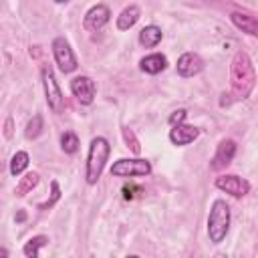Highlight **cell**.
Masks as SVG:
<instances>
[{"label": "cell", "mask_w": 258, "mask_h": 258, "mask_svg": "<svg viewBox=\"0 0 258 258\" xmlns=\"http://www.w3.org/2000/svg\"><path fill=\"white\" fill-rule=\"evenodd\" d=\"M230 85H232V95L234 99H248L254 85H256V71L252 64V58L248 56V52L238 50L232 58L230 64Z\"/></svg>", "instance_id": "6da1fadb"}, {"label": "cell", "mask_w": 258, "mask_h": 258, "mask_svg": "<svg viewBox=\"0 0 258 258\" xmlns=\"http://www.w3.org/2000/svg\"><path fill=\"white\" fill-rule=\"evenodd\" d=\"M109 153H111V145L105 137L97 135V137L91 139L89 153H87V167H85V177H87L89 185L99 181V177L105 169V163L109 159Z\"/></svg>", "instance_id": "7a4b0ae2"}, {"label": "cell", "mask_w": 258, "mask_h": 258, "mask_svg": "<svg viewBox=\"0 0 258 258\" xmlns=\"http://www.w3.org/2000/svg\"><path fill=\"white\" fill-rule=\"evenodd\" d=\"M230 206L226 204V200H214L210 214H208V238L212 244H220L224 242L228 230H230Z\"/></svg>", "instance_id": "3957f363"}, {"label": "cell", "mask_w": 258, "mask_h": 258, "mask_svg": "<svg viewBox=\"0 0 258 258\" xmlns=\"http://www.w3.org/2000/svg\"><path fill=\"white\" fill-rule=\"evenodd\" d=\"M109 171L115 177H145L151 173V163L141 157H121L111 165Z\"/></svg>", "instance_id": "277c9868"}, {"label": "cell", "mask_w": 258, "mask_h": 258, "mask_svg": "<svg viewBox=\"0 0 258 258\" xmlns=\"http://www.w3.org/2000/svg\"><path fill=\"white\" fill-rule=\"evenodd\" d=\"M42 87H44V97H46V105L52 113H62L64 109V97H62V91H60V85L52 73L50 67H44L42 69Z\"/></svg>", "instance_id": "5b68a950"}, {"label": "cell", "mask_w": 258, "mask_h": 258, "mask_svg": "<svg viewBox=\"0 0 258 258\" xmlns=\"http://www.w3.org/2000/svg\"><path fill=\"white\" fill-rule=\"evenodd\" d=\"M50 46H52V56H54V62L58 64V69H60L64 75L73 73V71L77 69V56H75V52H73L69 40H67L64 36H56Z\"/></svg>", "instance_id": "8992f818"}, {"label": "cell", "mask_w": 258, "mask_h": 258, "mask_svg": "<svg viewBox=\"0 0 258 258\" xmlns=\"http://www.w3.org/2000/svg\"><path fill=\"white\" fill-rule=\"evenodd\" d=\"M216 187L230 194L232 198H244L248 191H250V183L248 179L236 175V173H224V175H218L216 177Z\"/></svg>", "instance_id": "52a82bcc"}, {"label": "cell", "mask_w": 258, "mask_h": 258, "mask_svg": "<svg viewBox=\"0 0 258 258\" xmlns=\"http://www.w3.org/2000/svg\"><path fill=\"white\" fill-rule=\"evenodd\" d=\"M71 93L77 97V101L81 105H91L95 101V95H97V85L91 77L79 75L71 81Z\"/></svg>", "instance_id": "ba28073f"}, {"label": "cell", "mask_w": 258, "mask_h": 258, "mask_svg": "<svg viewBox=\"0 0 258 258\" xmlns=\"http://www.w3.org/2000/svg\"><path fill=\"white\" fill-rule=\"evenodd\" d=\"M109 18H111V10L105 4H95L87 10V14L83 18V28L87 32H97L109 22Z\"/></svg>", "instance_id": "9c48e42d"}, {"label": "cell", "mask_w": 258, "mask_h": 258, "mask_svg": "<svg viewBox=\"0 0 258 258\" xmlns=\"http://www.w3.org/2000/svg\"><path fill=\"white\" fill-rule=\"evenodd\" d=\"M234 155H236V141L234 139H222L216 147V153H214L212 161H210V169H214V171L224 169L226 165L232 163Z\"/></svg>", "instance_id": "30bf717a"}, {"label": "cell", "mask_w": 258, "mask_h": 258, "mask_svg": "<svg viewBox=\"0 0 258 258\" xmlns=\"http://www.w3.org/2000/svg\"><path fill=\"white\" fill-rule=\"evenodd\" d=\"M204 69V60L198 52H183L179 58H177V64H175V71L179 77L187 79V77H196L198 73H202Z\"/></svg>", "instance_id": "8fae6325"}, {"label": "cell", "mask_w": 258, "mask_h": 258, "mask_svg": "<svg viewBox=\"0 0 258 258\" xmlns=\"http://www.w3.org/2000/svg\"><path fill=\"white\" fill-rule=\"evenodd\" d=\"M200 137V129L194 127V125H185V123H177V125H171L169 129V141L177 147L181 145H187L191 141H196Z\"/></svg>", "instance_id": "7c38bea8"}, {"label": "cell", "mask_w": 258, "mask_h": 258, "mask_svg": "<svg viewBox=\"0 0 258 258\" xmlns=\"http://www.w3.org/2000/svg\"><path fill=\"white\" fill-rule=\"evenodd\" d=\"M230 20H232L234 26L240 28L242 32H246V34H250V36H256V34H258V20H256V16H252L250 12L234 10V12H230Z\"/></svg>", "instance_id": "4fadbf2b"}, {"label": "cell", "mask_w": 258, "mask_h": 258, "mask_svg": "<svg viewBox=\"0 0 258 258\" xmlns=\"http://www.w3.org/2000/svg\"><path fill=\"white\" fill-rule=\"evenodd\" d=\"M165 67H167V58L161 52H151L139 60V69L147 75H159L161 71H165Z\"/></svg>", "instance_id": "5bb4252c"}, {"label": "cell", "mask_w": 258, "mask_h": 258, "mask_svg": "<svg viewBox=\"0 0 258 258\" xmlns=\"http://www.w3.org/2000/svg\"><path fill=\"white\" fill-rule=\"evenodd\" d=\"M161 38H163V32H161V28L155 26V24H147V26H143V28L139 30V44L145 46V48L157 46V44L161 42Z\"/></svg>", "instance_id": "9a60e30c"}, {"label": "cell", "mask_w": 258, "mask_h": 258, "mask_svg": "<svg viewBox=\"0 0 258 258\" xmlns=\"http://www.w3.org/2000/svg\"><path fill=\"white\" fill-rule=\"evenodd\" d=\"M139 16H141L139 6L131 4V6L123 8V10H121V14L117 16V28H119V30H129V28H133V26H135V22L139 20Z\"/></svg>", "instance_id": "2e32d148"}, {"label": "cell", "mask_w": 258, "mask_h": 258, "mask_svg": "<svg viewBox=\"0 0 258 258\" xmlns=\"http://www.w3.org/2000/svg\"><path fill=\"white\" fill-rule=\"evenodd\" d=\"M38 181H40L38 171H26V173L20 177V181L16 183V187H14V196L22 198V196L30 194V191H32V189L38 185Z\"/></svg>", "instance_id": "e0dca14e"}, {"label": "cell", "mask_w": 258, "mask_h": 258, "mask_svg": "<svg viewBox=\"0 0 258 258\" xmlns=\"http://www.w3.org/2000/svg\"><path fill=\"white\" fill-rule=\"evenodd\" d=\"M48 242H50V240H48V236H44V234L32 236V238L22 246V254H24L26 258H36V256L40 254V248L46 246Z\"/></svg>", "instance_id": "ac0fdd59"}, {"label": "cell", "mask_w": 258, "mask_h": 258, "mask_svg": "<svg viewBox=\"0 0 258 258\" xmlns=\"http://www.w3.org/2000/svg\"><path fill=\"white\" fill-rule=\"evenodd\" d=\"M28 161H30V157H28L26 151H16V153L12 155V159H10V173H12L14 177L20 175V173H24L26 167H28Z\"/></svg>", "instance_id": "d6986e66"}, {"label": "cell", "mask_w": 258, "mask_h": 258, "mask_svg": "<svg viewBox=\"0 0 258 258\" xmlns=\"http://www.w3.org/2000/svg\"><path fill=\"white\" fill-rule=\"evenodd\" d=\"M79 137H77V133H73V131H64L62 135H60V149L67 153V155H73V153H77L79 151Z\"/></svg>", "instance_id": "ffe728a7"}, {"label": "cell", "mask_w": 258, "mask_h": 258, "mask_svg": "<svg viewBox=\"0 0 258 258\" xmlns=\"http://www.w3.org/2000/svg\"><path fill=\"white\" fill-rule=\"evenodd\" d=\"M42 133V115H32V119L26 123V129H24V137L26 139H36L38 135Z\"/></svg>", "instance_id": "44dd1931"}, {"label": "cell", "mask_w": 258, "mask_h": 258, "mask_svg": "<svg viewBox=\"0 0 258 258\" xmlns=\"http://www.w3.org/2000/svg\"><path fill=\"white\" fill-rule=\"evenodd\" d=\"M50 189H52L50 200H46V202L38 204V210H48V208H52V204L60 198V187H58V181H56V179H52V181H50Z\"/></svg>", "instance_id": "7402d4cb"}, {"label": "cell", "mask_w": 258, "mask_h": 258, "mask_svg": "<svg viewBox=\"0 0 258 258\" xmlns=\"http://www.w3.org/2000/svg\"><path fill=\"white\" fill-rule=\"evenodd\" d=\"M185 117H187V111H185V109H177V111H173V113L169 115V125L183 123V121H185Z\"/></svg>", "instance_id": "603a6c76"}, {"label": "cell", "mask_w": 258, "mask_h": 258, "mask_svg": "<svg viewBox=\"0 0 258 258\" xmlns=\"http://www.w3.org/2000/svg\"><path fill=\"white\" fill-rule=\"evenodd\" d=\"M14 220H16V222H24V220H26V212H18V214L14 216Z\"/></svg>", "instance_id": "cb8c5ba5"}, {"label": "cell", "mask_w": 258, "mask_h": 258, "mask_svg": "<svg viewBox=\"0 0 258 258\" xmlns=\"http://www.w3.org/2000/svg\"><path fill=\"white\" fill-rule=\"evenodd\" d=\"M0 256H8V250L6 248H0Z\"/></svg>", "instance_id": "d4e9b609"}, {"label": "cell", "mask_w": 258, "mask_h": 258, "mask_svg": "<svg viewBox=\"0 0 258 258\" xmlns=\"http://www.w3.org/2000/svg\"><path fill=\"white\" fill-rule=\"evenodd\" d=\"M56 4H62V2H69V0H54Z\"/></svg>", "instance_id": "484cf974"}]
</instances>
